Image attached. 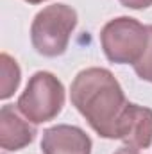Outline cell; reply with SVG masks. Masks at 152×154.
<instances>
[{"label":"cell","mask_w":152,"mask_h":154,"mask_svg":"<svg viewBox=\"0 0 152 154\" xmlns=\"http://www.w3.org/2000/svg\"><path fill=\"white\" fill-rule=\"evenodd\" d=\"M118 2L129 9H147L152 5V0H118Z\"/></svg>","instance_id":"obj_10"},{"label":"cell","mask_w":152,"mask_h":154,"mask_svg":"<svg viewBox=\"0 0 152 154\" xmlns=\"http://www.w3.org/2000/svg\"><path fill=\"white\" fill-rule=\"evenodd\" d=\"M0 65H2V90H0V99H9L16 90H18V84H20V66L18 63L9 56V54H2L0 56Z\"/></svg>","instance_id":"obj_8"},{"label":"cell","mask_w":152,"mask_h":154,"mask_svg":"<svg viewBox=\"0 0 152 154\" xmlns=\"http://www.w3.org/2000/svg\"><path fill=\"white\" fill-rule=\"evenodd\" d=\"M25 2H29V4H41V2H45V0H25Z\"/></svg>","instance_id":"obj_12"},{"label":"cell","mask_w":152,"mask_h":154,"mask_svg":"<svg viewBox=\"0 0 152 154\" xmlns=\"http://www.w3.org/2000/svg\"><path fill=\"white\" fill-rule=\"evenodd\" d=\"M147 29H149V45H147L141 59L132 66H134V72L140 79L152 82V25H147Z\"/></svg>","instance_id":"obj_9"},{"label":"cell","mask_w":152,"mask_h":154,"mask_svg":"<svg viewBox=\"0 0 152 154\" xmlns=\"http://www.w3.org/2000/svg\"><path fill=\"white\" fill-rule=\"evenodd\" d=\"M36 138V127L23 120L18 108L5 104L0 109V145L4 151H20L32 143Z\"/></svg>","instance_id":"obj_7"},{"label":"cell","mask_w":152,"mask_h":154,"mask_svg":"<svg viewBox=\"0 0 152 154\" xmlns=\"http://www.w3.org/2000/svg\"><path fill=\"white\" fill-rule=\"evenodd\" d=\"M91 138L77 125L57 124L43 131V154H91Z\"/></svg>","instance_id":"obj_6"},{"label":"cell","mask_w":152,"mask_h":154,"mask_svg":"<svg viewBox=\"0 0 152 154\" xmlns=\"http://www.w3.org/2000/svg\"><path fill=\"white\" fill-rule=\"evenodd\" d=\"M114 140L129 149H149L152 145V109L127 102L118 116Z\"/></svg>","instance_id":"obj_5"},{"label":"cell","mask_w":152,"mask_h":154,"mask_svg":"<svg viewBox=\"0 0 152 154\" xmlns=\"http://www.w3.org/2000/svg\"><path fill=\"white\" fill-rule=\"evenodd\" d=\"M100 45L111 63L136 65L149 45V29L136 18L118 16L102 27Z\"/></svg>","instance_id":"obj_3"},{"label":"cell","mask_w":152,"mask_h":154,"mask_svg":"<svg viewBox=\"0 0 152 154\" xmlns=\"http://www.w3.org/2000/svg\"><path fill=\"white\" fill-rule=\"evenodd\" d=\"M114 154H140L136 149H129V147H122V149H118Z\"/></svg>","instance_id":"obj_11"},{"label":"cell","mask_w":152,"mask_h":154,"mask_svg":"<svg viewBox=\"0 0 152 154\" xmlns=\"http://www.w3.org/2000/svg\"><path fill=\"white\" fill-rule=\"evenodd\" d=\"M70 99L99 136L114 140L116 122L127 100L120 82L108 68L81 70L72 82Z\"/></svg>","instance_id":"obj_1"},{"label":"cell","mask_w":152,"mask_h":154,"mask_svg":"<svg viewBox=\"0 0 152 154\" xmlns=\"http://www.w3.org/2000/svg\"><path fill=\"white\" fill-rule=\"evenodd\" d=\"M65 106V86L50 72H36L29 79L16 108L31 124L50 122Z\"/></svg>","instance_id":"obj_4"},{"label":"cell","mask_w":152,"mask_h":154,"mask_svg":"<svg viewBox=\"0 0 152 154\" xmlns=\"http://www.w3.org/2000/svg\"><path fill=\"white\" fill-rule=\"evenodd\" d=\"M77 27V11L66 4H54L41 9L31 25V43L45 57L63 56L72 32Z\"/></svg>","instance_id":"obj_2"}]
</instances>
